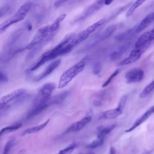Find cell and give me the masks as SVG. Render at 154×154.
I'll use <instances>...</instances> for the list:
<instances>
[{"mask_svg":"<svg viewBox=\"0 0 154 154\" xmlns=\"http://www.w3.org/2000/svg\"><path fill=\"white\" fill-rule=\"evenodd\" d=\"M75 35V33H69L66 35L56 46L41 56L40 60L31 67V71H35L46 63L70 52L75 46L72 42Z\"/></svg>","mask_w":154,"mask_h":154,"instance_id":"6da1fadb","label":"cell"},{"mask_svg":"<svg viewBox=\"0 0 154 154\" xmlns=\"http://www.w3.org/2000/svg\"><path fill=\"white\" fill-rule=\"evenodd\" d=\"M87 62V58L84 57L64 72L60 78L58 84V88L61 89L67 85L75 77L84 70Z\"/></svg>","mask_w":154,"mask_h":154,"instance_id":"7a4b0ae2","label":"cell"},{"mask_svg":"<svg viewBox=\"0 0 154 154\" xmlns=\"http://www.w3.org/2000/svg\"><path fill=\"white\" fill-rule=\"evenodd\" d=\"M31 7V2H26L23 4L17 10V11L11 17L4 21L0 24V35L3 34L7 28L13 24L16 23L23 20L27 15Z\"/></svg>","mask_w":154,"mask_h":154,"instance_id":"3957f363","label":"cell"},{"mask_svg":"<svg viewBox=\"0 0 154 154\" xmlns=\"http://www.w3.org/2000/svg\"><path fill=\"white\" fill-rule=\"evenodd\" d=\"M55 88L54 83L49 82L42 85L38 90V93L33 101L32 107L44 105L48 102L51 94Z\"/></svg>","mask_w":154,"mask_h":154,"instance_id":"277c9868","label":"cell"},{"mask_svg":"<svg viewBox=\"0 0 154 154\" xmlns=\"http://www.w3.org/2000/svg\"><path fill=\"white\" fill-rule=\"evenodd\" d=\"M105 20L104 19H102L95 22L94 23L92 24L91 25L89 26L86 29L80 32L79 34H76L74 38L73 39V43L74 45L76 46L79 43L86 40L91 33H93L97 29L100 28L105 23Z\"/></svg>","mask_w":154,"mask_h":154,"instance_id":"5b68a950","label":"cell"},{"mask_svg":"<svg viewBox=\"0 0 154 154\" xmlns=\"http://www.w3.org/2000/svg\"><path fill=\"white\" fill-rule=\"evenodd\" d=\"M127 99H128V96L124 95L120 99L117 107H116L114 109H109L102 112L100 116V118L101 119L109 120V119H113L117 118V117L120 116L123 113V108L125 105Z\"/></svg>","mask_w":154,"mask_h":154,"instance_id":"8992f818","label":"cell"},{"mask_svg":"<svg viewBox=\"0 0 154 154\" xmlns=\"http://www.w3.org/2000/svg\"><path fill=\"white\" fill-rule=\"evenodd\" d=\"M49 25H45L38 29L34 36L32 40L29 44L26 45L25 49H32L38 44L43 42L50 34L49 32Z\"/></svg>","mask_w":154,"mask_h":154,"instance_id":"52a82bcc","label":"cell"},{"mask_svg":"<svg viewBox=\"0 0 154 154\" xmlns=\"http://www.w3.org/2000/svg\"><path fill=\"white\" fill-rule=\"evenodd\" d=\"M144 77V71L138 67H135L126 72L125 79L127 83H137L141 81Z\"/></svg>","mask_w":154,"mask_h":154,"instance_id":"ba28073f","label":"cell"},{"mask_svg":"<svg viewBox=\"0 0 154 154\" xmlns=\"http://www.w3.org/2000/svg\"><path fill=\"white\" fill-rule=\"evenodd\" d=\"M154 40V27L152 29L142 34L137 40L135 48L145 49Z\"/></svg>","mask_w":154,"mask_h":154,"instance_id":"9c48e42d","label":"cell"},{"mask_svg":"<svg viewBox=\"0 0 154 154\" xmlns=\"http://www.w3.org/2000/svg\"><path fill=\"white\" fill-rule=\"evenodd\" d=\"M25 91L26 90L23 88L16 89L3 96L0 100V103L5 108L11 102L20 98L23 94H25Z\"/></svg>","mask_w":154,"mask_h":154,"instance_id":"30bf717a","label":"cell"},{"mask_svg":"<svg viewBox=\"0 0 154 154\" xmlns=\"http://www.w3.org/2000/svg\"><path fill=\"white\" fill-rule=\"evenodd\" d=\"M104 1L105 0H96L93 4L88 7L84 11V12L76 18V21L84 20L95 13L102 7V5L104 4Z\"/></svg>","mask_w":154,"mask_h":154,"instance_id":"8fae6325","label":"cell"},{"mask_svg":"<svg viewBox=\"0 0 154 154\" xmlns=\"http://www.w3.org/2000/svg\"><path fill=\"white\" fill-rule=\"evenodd\" d=\"M144 49L143 48H135L129 54V56L124 60L120 61L118 64L119 66H125L127 64H132L137 61L141 57Z\"/></svg>","mask_w":154,"mask_h":154,"instance_id":"7c38bea8","label":"cell"},{"mask_svg":"<svg viewBox=\"0 0 154 154\" xmlns=\"http://www.w3.org/2000/svg\"><path fill=\"white\" fill-rule=\"evenodd\" d=\"M154 113V105L149 108L142 116H141L138 119H137L134 123L131 125L130 128L126 130V132H130L134 129H135L137 127L143 124L145 121H146Z\"/></svg>","mask_w":154,"mask_h":154,"instance_id":"4fadbf2b","label":"cell"},{"mask_svg":"<svg viewBox=\"0 0 154 154\" xmlns=\"http://www.w3.org/2000/svg\"><path fill=\"white\" fill-rule=\"evenodd\" d=\"M91 120V116H86L72 124L66 130V132H76L82 129Z\"/></svg>","mask_w":154,"mask_h":154,"instance_id":"5bb4252c","label":"cell"},{"mask_svg":"<svg viewBox=\"0 0 154 154\" xmlns=\"http://www.w3.org/2000/svg\"><path fill=\"white\" fill-rule=\"evenodd\" d=\"M61 63V60L60 59H57L55 60V61H52L51 63H50L46 68L45 69V70L37 77L34 78L35 81H39L46 77L48 76L49 75H51L60 65Z\"/></svg>","mask_w":154,"mask_h":154,"instance_id":"9a60e30c","label":"cell"},{"mask_svg":"<svg viewBox=\"0 0 154 154\" xmlns=\"http://www.w3.org/2000/svg\"><path fill=\"white\" fill-rule=\"evenodd\" d=\"M154 21V11L146 15L140 22L135 29V32L139 33L146 29L152 22Z\"/></svg>","mask_w":154,"mask_h":154,"instance_id":"2e32d148","label":"cell"},{"mask_svg":"<svg viewBox=\"0 0 154 154\" xmlns=\"http://www.w3.org/2000/svg\"><path fill=\"white\" fill-rule=\"evenodd\" d=\"M49 121H50V119H48L46 122H45L44 123H42V124H40L39 125L35 126H33V127H31L29 128H28V129L24 130L22 132L21 135L22 136H25V135H26L35 134V133H37V132H39L40 131L43 129L48 125V123L49 122Z\"/></svg>","mask_w":154,"mask_h":154,"instance_id":"e0dca14e","label":"cell"},{"mask_svg":"<svg viewBox=\"0 0 154 154\" xmlns=\"http://www.w3.org/2000/svg\"><path fill=\"white\" fill-rule=\"evenodd\" d=\"M116 127V124L106 126L98 127L97 131V137H104L109 134Z\"/></svg>","mask_w":154,"mask_h":154,"instance_id":"ac0fdd59","label":"cell"},{"mask_svg":"<svg viewBox=\"0 0 154 154\" xmlns=\"http://www.w3.org/2000/svg\"><path fill=\"white\" fill-rule=\"evenodd\" d=\"M66 17V14H62L59 16L54 22L49 26V32L53 33L55 32L60 27V23L65 19Z\"/></svg>","mask_w":154,"mask_h":154,"instance_id":"d6986e66","label":"cell"},{"mask_svg":"<svg viewBox=\"0 0 154 154\" xmlns=\"http://www.w3.org/2000/svg\"><path fill=\"white\" fill-rule=\"evenodd\" d=\"M147 0H135V1L132 4V5L130 7V8L128 10L126 13V17H129L133 14L135 11L141 5L144 4Z\"/></svg>","mask_w":154,"mask_h":154,"instance_id":"ffe728a7","label":"cell"},{"mask_svg":"<svg viewBox=\"0 0 154 154\" xmlns=\"http://www.w3.org/2000/svg\"><path fill=\"white\" fill-rule=\"evenodd\" d=\"M21 126H22V123H15L14 125L3 128L2 129H1L0 130V137H2L3 135H4L5 134L11 132L13 131H14L18 129Z\"/></svg>","mask_w":154,"mask_h":154,"instance_id":"44dd1931","label":"cell"},{"mask_svg":"<svg viewBox=\"0 0 154 154\" xmlns=\"http://www.w3.org/2000/svg\"><path fill=\"white\" fill-rule=\"evenodd\" d=\"M154 91V80L151 82L149 85H147L144 90L140 94V97L143 99L147 96H149L150 93H152Z\"/></svg>","mask_w":154,"mask_h":154,"instance_id":"7402d4cb","label":"cell"},{"mask_svg":"<svg viewBox=\"0 0 154 154\" xmlns=\"http://www.w3.org/2000/svg\"><path fill=\"white\" fill-rule=\"evenodd\" d=\"M105 138H104V137H97V138L95 140L93 141L92 142H91L90 143L87 144L86 147L88 149H96L98 147H100L103 144V143L105 141Z\"/></svg>","mask_w":154,"mask_h":154,"instance_id":"603a6c76","label":"cell"},{"mask_svg":"<svg viewBox=\"0 0 154 154\" xmlns=\"http://www.w3.org/2000/svg\"><path fill=\"white\" fill-rule=\"evenodd\" d=\"M77 144L75 143H73L67 146L64 149L60 150L57 154H72L73 150L76 148Z\"/></svg>","mask_w":154,"mask_h":154,"instance_id":"cb8c5ba5","label":"cell"},{"mask_svg":"<svg viewBox=\"0 0 154 154\" xmlns=\"http://www.w3.org/2000/svg\"><path fill=\"white\" fill-rule=\"evenodd\" d=\"M119 72H120L119 69L116 70L113 73H111V75L109 76V78H107V79L105 81V82L102 84V87H107V86L112 82V81L115 78V77L119 73Z\"/></svg>","mask_w":154,"mask_h":154,"instance_id":"d4e9b609","label":"cell"},{"mask_svg":"<svg viewBox=\"0 0 154 154\" xmlns=\"http://www.w3.org/2000/svg\"><path fill=\"white\" fill-rule=\"evenodd\" d=\"M14 140L13 138H11L10 140H8L6 143V144L4 146V151H3L2 154H8V153L10 151L13 145L14 144Z\"/></svg>","mask_w":154,"mask_h":154,"instance_id":"484cf974","label":"cell"},{"mask_svg":"<svg viewBox=\"0 0 154 154\" xmlns=\"http://www.w3.org/2000/svg\"><path fill=\"white\" fill-rule=\"evenodd\" d=\"M116 27L115 25L114 26H109V28H108L105 31V32L103 33V35H102V38H108L110 35H111V34L116 30Z\"/></svg>","mask_w":154,"mask_h":154,"instance_id":"4316f807","label":"cell"},{"mask_svg":"<svg viewBox=\"0 0 154 154\" xmlns=\"http://www.w3.org/2000/svg\"><path fill=\"white\" fill-rule=\"evenodd\" d=\"M10 9V7L8 5L4 6L0 8V18L2 17L5 14H6Z\"/></svg>","mask_w":154,"mask_h":154,"instance_id":"83f0119b","label":"cell"},{"mask_svg":"<svg viewBox=\"0 0 154 154\" xmlns=\"http://www.w3.org/2000/svg\"><path fill=\"white\" fill-rule=\"evenodd\" d=\"M67 1H69V0H56V1L54 3V7H56V8L59 7L63 4H64V2H67Z\"/></svg>","mask_w":154,"mask_h":154,"instance_id":"f1b7e54d","label":"cell"},{"mask_svg":"<svg viewBox=\"0 0 154 154\" xmlns=\"http://www.w3.org/2000/svg\"><path fill=\"white\" fill-rule=\"evenodd\" d=\"M8 80V78L7 77V76L0 72V83H2V82H5L6 81H7Z\"/></svg>","mask_w":154,"mask_h":154,"instance_id":"f546056e","label":"cell"},{"mask_svg":"<svg viewBox=\"0 0 154 154\" xmlns=\"http://www.w3.org/2000/svg\"><path fill=\"white\" fill-rule=\"evenodd\" d=\"M100 72V66L99 64H97L94 66V67L93 68V73L95 75H98V74H99Z\"/></svg>","mask_w":154,"mask_h":154,"instance_id":"4dcf8cb0","label":"cell"},{"mask_svg":"<svg viewBox=\"0 0 154 154\" xmlns=\"http://www.w3.org/2000/svg\"><path fill=\"white\" fill-rule=\"evenodd\" d=\"M116 150L115 149V148L112 146H111L110 147V149H109V154H116Z\"/></svg>","mask_w":154,"mask_h":154,"instance_id":"1f68e13d","label":"cell"},{"mask_svg":"<svg viewBox=\"0 0 154 154\" xmlns=\"http://www.w3.org/2000/svg\"><path fill=\"white\" fill-rule=\"evenodd\" d=\"M114 0H105L104 1V5H110Z\"/></svg>","mask_w":154,"mask_h":154,"instance_id":"d6a6232c","label":"cell"},{"mask_svg":"<svg viewBox=\"0 0 154 154\" xmlns=\"http://www.w3.org/2000/svg\"><path fill=\"white\" fill-rule=\"evenodd\" d=\"M26 149H21L20 150H19L16 154H26Z\"/></svg>","mask_w":154,"mask_h":154,"instance_id":"836d02e7","label":"cell"},{"mask_svg":"<svg viewBox=\"0 0 154 154\" xmlns=\"http://www.w3.org/2000/svg\"><path fill=\"white\" fill-rule=\"evenodd\" d=\"M26 29H27L28 31H31V30L32 29V25H31V23H28L26 25Z\"/></svg>","mask_w":154,"mask_h":154,"instance_id":"e575fe53","label":"cell"},{"mask_svg":"<svg viewBox=\"0 0 154 154\" xmlns=\"http://www.w3.org/2000/svg\"><path fill=\"white\" fill-rule=\"evenodd\" d=\"M143 154H152V151H151V150H147V151L144 152Z\"/></svg>","mask_w":154,"mask_h":154,"instance_id":"d590c367","label":"cell"},{"mask_svg":"<svg viewBox=\"0 0 154 154\" xmlns=\"http://www.w3.org/2000/svg\"><path fill=\"white\" fill-rule=\"evenodd\" d=\"M4 108H5V107L0 103V110H1V109H4Z\"/></svg>","mask_w":154,"mask_h":154,"instance_id":"8d00e7d4","label":"cell"},{"mask_svg":"<svg viewBox=\"0 0 154 154\" xmlns=\"http://www.w3.org/2000/svg\"><path fill=\"white\" fill-rule=\"evenodd\" d=\"M87 154H94V153H87Z\"/></svg>","mask_w":154,"mask_h":154,"instance_id":"74e56055","label":"cell"}]
</instances>
